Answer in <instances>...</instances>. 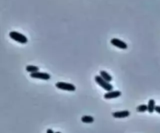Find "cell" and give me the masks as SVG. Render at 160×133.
<instances>
[{
  "label": "cell",
  "instance_id": "1",
  "mask_svg": "<svg viewBox=\"0 0 160 133\" xmlns=\"http://www.w3.org/2000/svg\"><path fill=\"white\" fill-rule=\"evenodd\" d=\"M9 36L14 41H16V42H18L20 44H25L28 41L26 36L20 33L17 32V31H10L9 34Z\"/></svg>",
  "mask_w": 160,
  "mask_h": 133
},
{
  "label": "cell",
  "instance_id": "2",
  "mask_svg": "<svg viewBox=\"0 0 160 133\" xmlns=\"http://www.w3.org/2000/svg\"><path fill=\"white\" fill-rule=\"evenodd\" d=\"M95 80L98 83V85H99L101 87H102V89L106 90L107 92L111 91L113 89V87L109 83V82H107L106 80H105L101 76H95Z\"/></svg>",
  "mask_w": 160,
  "mask_h": 133
},
{
  "label": "cell",
  "instance_id": "3",
  "mask_svg": "<svg viewBox=\"0 0 160 133\" xmlns=\"http://www.w3.org/2000/svg\"><path fill=\"white\" fill-rule=\"evenodd\" d=\"M56 87L60 90H66V91H75L76 87L72 83H68L64 82H58L56 83Z\"/></svg>",
  "mask_w": 160,
  "mask_h": 133
},
{
  "label": "cell",
  "instance_id": "4",
  "mask_svg": "<svg viewBox=\"0 0 160 133\" xmlns=\"http://www.w3.org/2000/svg\"><path fill=\"white\" fill-rule=\"evenodd\" d=\"M30 76L34 79H43V80H49L51 76L47 73H41V72H36L34 73H30Z\"/></svg>",
  "mask_w": 160,
  "mask_h": 133
},
{
  "label": "cell",
  "instance_id": "5",
  "mask_svg": "<svg viewBox=\"0 0 160 133\" xmlns=\"http://www.w3.org/2000/svg\"><path fill=\"white\" fill-rule=\"evenodd\" d=\"M110 43H111L112 45L117 47V48H118L123 49V50L127 49L128 47L127 43H125L124 41H121V40H119V39H118V38H113V39H111Z\"/></svg>",
  "mask_w": 160,
  "mask_h": 133
},
{
  "label": "cell",
  "instance_id": "6",
  "mask_svg": "<svg viewBox=\"0 0 160 133\" xmlns=\"http://www.w3.org/2000/svg\"><path fill=\"white\" fill-rule=\"evenodd\" d=\"M121 94L122 93H121L120 91H118V90H117V91H113V90H111V91H108V92L104 94V98L107 99V100H108V99H113V98L119 97L121 96Z\"/></svg>",
  "mask_w": 160,
  "mask_h": 133
},
{
  "label": "cell",
  "instance_id": "7",
  "mask_svg": "<svg viewBox=\"0 0 160 133\" xmlns=\"http://www.w3.org/2000/svg\"><path fill=\"white\" fill-rule=\"evenodd\" d=\"M130 115L129 111H121V112H117L113 113V117L115 118H124L128 117Z\"/></svg>",
  "mask_w": 160,
  "mask_h": 133
},
{
  "label": "cell",
  "instance_id": "8",
  "mask_svg": "<svg viewBox=\"0 0 160 133\" xmlns=\"http://www.w3.org/2000/svg\"><path fill=\"white\" fill-rule=\"evenodd\" d=\"M148 112H149L150 114H152L153 112H155V102L153 99H151L148 101Z\"/></svg>",
  "mask_w": 160,
  "mask_h": 133
},
{
  "label": "cell",
  "instance_id": "9",
  "mask_svg": "<svg viewBox=\"0 0 160 133\" xmlns=\"http://www.w3.org/2000/svg\"><path fill=\"white\" fill-rule=\"evenodd\" d=\"M100 76H102L105 80H106L107 82H109V83L113 80V77H112L108 73H106V71H101Z\"/></svg>",
  "mask_w": 160,
  "mask_h": 133
},
{
  "label": "cell",
  "instance_id": "10",
  "mask_svg": "<svg viewBox=\"0 0 160 133\" xmlns=\"http://www.w3.org/2000/svg\"><path fill=\"white\" fill-rule=\"evenodd\" d=\"M94 118L92 117V116H89V115H84L81 118V122L84 123H87V124H90V123L94 122Z\"/></svg>",
  "mask_w": 160,
  "mask_h": 133
},
{
  "label": "cell",
  "instance_id": "11",
  "mask_svg": "<svg viewBox=\"0 0 160 133\" xmlns=\"http://www.w3.org/2000/svg\"><path fill=\"white\" fill-rule=\"evenodd\" d=\"M39 70V68L38 66H35V65H27L26 67V71L30 73H36V72H38Z\"/></svg>",
  "mask_w": 160,
  "mask_h": 133
},
{
  "label": "cell",
  "instance_id": "12",
  "mask_svg": "<svg viewBox=\"0 0 160 133\" xmlns=\"http://www.w3.org/2000/svg\"><path fill=\"white\" fill-rule=\"evenodd\" d=\"M148 111V105L146 104H141L137 107V112H145Z\"/></svg>",
  "mask_w": 160,
  "mask_h": 133
},
{
  "label": "cell",
  "instance_id": "13",
  "mask_svg": "<svg viewBox=\"0 0 160 133\" xmlns=\"http://www.w3.org/2000/svg\"><path fill=\"white\" fill-rule=\"evenodd\" d=\"M155 112L160 114V106H155Z\"/></svg>",
  "mask_w": 160,
  "mask_h": 133
},
{
  "label": "cell",
  "instance_id": "14",
  "mask_svg": "<svg viewBox=\"0 0 160 133\" xmlns=\"http://www.w3.org/2000/svg\"><path fill=\"white\" fill-rule=\"evenodd\" d=\"M47 133H55V132L52 130V129L49 128V129H47Z\"/></svg>",
  "mask_w": 160,
  "mask_h": 133
},
{
  "label": "cell",
  "instance_id": "15",
  "mask_svg": "<svg viewBox=\"0 0 160 133\" xmlns=\"http://www.w3.org/2000/svg\"><path fill=\"white\" fill-rule=\"evenodd\" d=\"M56 133H61V132H56Z\"/></svg>",
  "mask_w": 160,
  "mask_h": 133
}]
</instances>
